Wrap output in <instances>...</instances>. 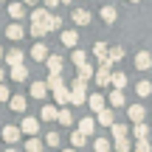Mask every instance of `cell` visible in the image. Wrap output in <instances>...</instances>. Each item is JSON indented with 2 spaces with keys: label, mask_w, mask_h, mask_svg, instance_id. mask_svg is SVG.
Instances as JSON below:
<instances>
[{
  "label": "cell",
  "mask_w": 152,
  "mask_h": 152,
  "mask_svg": "<svg viewBox=\"0 0 152 152\" xmlns=\"http://www.w3.org/2000/svg\"><path fill=\"white\" fill-rule=\"evenodd\" d=\"M45 144H48V147H59V135H56V132H48V135H45Z\"/></svg>",
  "instance_id": "obj_40"
},
{
  "label": "cell",
  "mask_w": 152,
  "mask_h": 152,
  "mask_svg": "<svg viewBox=\"0 0 152 152\" xmlns=\"http://www.w3.org/2000/svg\"><path fill=\"white\" fill-rule=\"evenodd\" d=\"M45 65H48V71H51V73H62V65H65V62H62V56H59V54H48Z\"/></svg>",
  "instance_id": "obj_10"
},
{
  "label": "cell",
  "mask_w": 152,
  "mask_h": 152,
  "mask_svg": "<svg viewBox=\"0 0 152 152\" xmlns=\"http://www.w3.org/2000/svg\"><path fill=\"white\" fill-rule=\"evenodd\" d=\"M113 149H115V152H130L132 147H130L127 138H118V141H113Z\"/></svg>",
  "instance_id": "obj_37"
},
{
  "label": "cell",
  "mask_w": 152,
  "mask_h": 152,
  "mask_svg": "<svg viewBox=\"0 0 152 152\" xmlns=\"http://www.w3.org/2000/svg\"><path fill=\"white\" fill-rule=\"evenodd\" d=\"M3 56H6V51H3V48H0V59H3Z\"/></svg>",
  "instance_id": "obj_45"
},
{
  "label": "cell",
  "mask_w": 152,
  "mask_h": 152,
  "mask_svg": "<svg viewBox=\"0 0 152 152\" xmlns=\"http://www.w3.org/2000/svg\"><path fill=\"white\" fill-rule=\"evenodd\" d=\"M3 59L9 62L11 68H14V65H23V59H26V54H23L20 48H11V51H6V56H3Z\"/></svg>",
  "instance_id": "obj_8"
},
{
  "label": "cell",
  "mask_w": 152,
  "mask_h": 152,
  "mask_svg": "<svg viewBox=\"0 0 152 152\" xmlns=\"http://www.w3.org/2000/svg\"><path fill=\"white\" fill-rule=\"evenodd\" d=\"M96 121L104 124V127H113L115 124V113H113V110H102V113H96Z\"/></svg>",
  "instance_id": "obj_14"
},
{
  "label": "cell",
  "mask_w": 152,
  "mask_h": 152,
  "mask_svg": "<svg viewBox=\"0 0 152 152\" xmlns=\"http://www.w3.org/2000/svg\"><path fill=\"white\" fill-rule=\"evenodd\" d=\"M93 79H96V85H99V87H107V85H110V79H113V65H110L107 59H104V62H99L96 76H93Z\"/></svg>",
  "instance_id": "obj_1"
},
{
  "label": "cell",
  "mask_w": 152,
  "mask_h": 152,
  "mask_svg": "<svg viewBox=\"0 0 152 152\" xmlns=\"http://www.w3.org/2000/svg\"><path fill=\"white\" fill-rule=\"evenodd\" d=\"M48 23H51V11L48 9H34L31 11V26H39L42 31H48Z\"/></svg>",
  "instance_id": "obj_2"
},
{
  "label": "cell",
  "mask_w": 152,
  "mask_h": 152,
  "mask_svg": "<svg viewBox=\"0 0 152 152\" xmlns=\"http://www.w3.org/2000/svg\"><path fill=\"white\" fill-rule=\"evenodd\" d=\"M54 99H56V104H71V90L59 87V90H54Z\"/></svg>",
  "instance_id": "obj_24"
},
{
  "label": "cell",
  "mask_w": 152,
  "mask_h": 152,
  "mask_svg": "<svg viewBox=\"0 0 152 152\" xmlns=\"http://www.w3.org/2000/svg\"><path fill=\"white\" fill-rule=\"evenodd\" d=\"M23 34H26V28H23L20 23H11V26L6 28V37H9L11 42H17V39H23Z\"/></svg>",
  "instance_id": "obj_11"
},
{
  "label": "cell",
  "mask_w": 152,
  "mask_h": 152,
  "mask_svg": "<svg viewBox=\"0 0 152 152\" xmlns=\"http://www.w3.org/2000/svg\"><path fill=\"white\" fill-rule=\"evenodd\" d=\"M135 93L141 99H147V96H152V85H149V82H138V85H135Z\"/></svg>",
  "instance_id": "obj_35"
},
{
  "label": "cell",
  "mask_w": 152,
  "mask_h": 152,
  "mask_svg": "<svg viewBox=\"0 0 152 152\" xmlns=\"http://www.w3.org/2000/svg\"><path fill=\"white\" fill-rule=\"evenodd\" d=\"M42 6L51 11V9H56V6H59V0H42Z\"/></svg>",
  "instance_id": "obj_42"
},
{
  "label": "cell",
  "mask_w": 152,
  "mask_h": 152,
  "mask_svg": "<svg viewBox=\"0 0 152 152\" xmlns=\"http://www.w3.org/2000/svg\"><path fill=\"white\" fill-rule=\"evenodd\" d=\"M20 132H26L28 138H31V135H37V132H39V121H37V118H31V115H28V118H23Z\"/></svg>",
  "instance_id": "obj_6"
},
{
  "label": "cell",
  "mask_w": 152,
  "mask_h": 152,
  "mask_svg": "<svg viewBox=\"0 0 152 152\" xmlns=\"http://www.w3.org/2000/svg\"><path fill=\"white\" fill-rule=\"evenodd\" d=\"M31 96L34 99H45L48 96V85L45 82H31Z\"/></svg>",
  "instance_id": "obj_17"
},
{
  "label": "cell",
  "mask_w": 152,
  "mask_h": 152,
  "mask_svg": "<svg viewBox=\"0 0 152 152\" xmlns=\"http://www.w3.org/2000/svg\"><path fill=\"white\" fill-rule=\"evenodd\" d=\"M56 28H62V17H59V14H51V23H48V31H56Z\"/></svg>",
  "instance_id": "obj_39"
},
{
  "label": "cell",
  "mask_w": 152,
  "mask_h": 152,
  "mask_svg": "<svg viewBox=\"0 0 152 152\" xmlns=\"http://www.w3.org/2000/svg\"><path fill=\"white\" fill-rule=\"evenodd\" d=\"M9 76H11L14 82H26V79H28V68H26V65H14Z\"/></svg>",
  "instance_id": "obj_21"
},
{
  "label": "cell",
  "mask_w": 152,
  "mask_h": 152,
  "mask_svg": "<svg viewBox=\"0 0 152 152\" xmlns=\"http://www.w3.org/2000/svg\"><path fill=\"white\" fill-rule=\"evenodd\" d=\"M127 118H130L132 124H141V121L147 118V110H144V104H130V107H127Z\"/></svg>",
  "instance_id": "obj_3"
},
{
  "label": "cell",
  "mask_w": 152,
  "mask_h": 152,
  "mask_svg": "<svg viewBox=\"0 0 152 152\" xmlns=\"http://www.w3.org/2000/svg\"><path fill=\"white\" fill-rule=\"evenodd\" d=\"M71 59H73V65H76V68H82V65H85V62H87V54H85V51H82V48H76L73 54H71Z\"/></svg>",
  "instance_id": "obj_34"
},
{
  "label": "cell",
  "mask_w": 152,
  "mask_h": 152,
  "mask_svg": "<svg viewBox=\"0 0 152 152\" xmlns=\"http://www.w3.org/2000/svg\"><path fill=\"white\" fill-rule=\"evenodd\" d=\"M107 102H110V107H124V90H110Z\"/></svg>",
  "instance_id": "obj_15"
},
{
  "label": "cell",
  "mask_w": 152,
  "mask_h": 152,
  "mask_svg": "<svg viewBox=\"0 0 152 152\" xmlns=\"http://www.w3.org/2000/svg\"><path fill=\"white\" fill-rule=\"evenodd\" d=\"M85 144H87V135H82L79 130H73V135H71V147H73V149H82Z\"/></svg>",
  "instance_id": "obj_27"
},
{
  "label": "cell",
  "mask_w": 152,
  "mask_h": 152,
  "mask_svg": "<svg viewBox=\"0 0 152 152\" xmlns=\"http://www.w3.org/2000/svg\"><path fill=\"white\" fill-rule=\"evenodd\" d=\"M20 135H23V132H20V127H3V141L6 144H9V147H14V144L17 141H20Z\"/></svg>",
  "instance_id": "obj_5"
},
{
  "label": "cell",
  "mask_w": 152,
  "mask_h": 152,
  "mask_svg": "<svg viewBox=\"0 0 152 152\" xmlns=\"http://www.w3.org/2000/svg\"><path fill=\"white\" fill-rule=\"evenodd\" d=\"M73 23L76 26H87L90 23V11L87 9H73Z\"/></svg>",
  "instance_id": "obj_18"
},
{
  "label": "cell",
  "mask_w": 152,
  "mask_h": 152,
  "mask_svg": "<svg viewBox=\"0 0 152 152\" xmlns=\"http://www.w3.org/2000/svg\"><path fill=\"white\" fill-rule=\"evenodd\" d=\"M93 149H96V152H110V149H113V141H107V138H96V141H93Z\"/></svg>",
  "instance_id": "obj_30"
},
{
  "label": "cell",
  "mask_w": 152,
  "mask_h": 152,
  "mask_svg": "<svg viewBox=\"0 0 152 152\" xmlns=\"http://www.w3.org/2000/svg\"><path fill=\"white\" fill-rule=\"evenodd\" d=\"M45 85H48V90H59V87H65V79H62V73H48Z\"/></svg>",
  "instance_id": "obj_13"
},
{
  "label": "cell",
  "mask_w": 152,
  "mask_h": 152,
  "mask_svg": "<svg viewBox=\"0 0 152 152\" xmlns=\"http://www.w3.org/2000/svg\"><path fill=\"white\" fill-rule=\"evenodd\" d=\"M59 3H71V0H59Z\"/></svg>",
  "instance_id": "obj_48"
},
{
  "label": "cell",
  "mask_w": 152,
  "mask_h": 152,
  "mask_svg": "<svg viewBox=\"0 0 152 152\" xmlns=\"http://www.w3.org/2000/svg\"><path fill=\"white\" fill-rule=\"evenodd\" d=\"M9 107L14 110V113H26V96H17L14 93V96L9 99Z\"/></svg>",
  "instance_id": "obj_16"
},
{
  "label": "cell",
  "mask_w": 152,
  "mask_h": 152,
  "mask_svg": "<svg viewBox=\"0 0 152 152\" xmlns=\"http://www.w3.org/2000/svg\"><path fill=\"white\" fill-rule=\"evenodd\" d=\"M6 152H17V149H14V147H9V149H6Z\"/></svg>",
  "instance_id": "obj_46"
},
{
  "label": "cell",
  "mask_w": 152,
  "mask_h": 152,
  "mask_svg": "<svg viewBox=\"0 0 152 152\" xmlns=\"http://www.w3.org/2000/svg\"><path fill=\"white\" fill-rule=\"evenodd\" d=\"M135 68H138V71H149V68H152V54H149V51H138V54H135Z\"/></svg>",
  "instance_id": "obj_7"
},
{
  "label": "cell",
  "mask_w": 152,
  "mask_h": 152,
  "mask_svg": "<svg viewBox=\"0 0 152 152\" xmlns=\"http://www.w3.org/2000/svg\"><path fill=\"white\" fill-rule=\"evenodd\" d=\"M76 130H79L82 135H93V130H96V118H87V115H85V118L79 121V127H76Z\"/></svg>",
  "instance_id": "obj_12"
},
{
  "label": "cell",
  "mask_w": 152,
  "mask_h": 152,
  "mask_svg": "<svg viewBox=\"0 0 152 152\" xmlns=\"http://www.w3.org/2000/svg\"><path fill=\"white\" fill-rule=\"evenodd\" d=\"M130 3H141V0H130Z\"/></svg>",
  "instance_id": "obj_49"
},
{
  "label": "cell",
  "mask_w": 152,
  "mask_h": 152,
  "mask_svg": "<svg viewBox=\"0 0 152 152\" xmlns=\"http://www.w3.org/2000/svg\"><path fill=\"white\" fill-rule=\"evenodd\" d=\"M6 11H9V17H11L14 23L26 17V6H23V3H9V6H6Z\"/></svg>",
  "instance_id": "obj_9"
},
{
  "label": "cell",
  "mask_w": 152,
  "mask_h": 152,
  "mask_svg": "<svg viewBox=\"0 0 152 152\" xmlns=\"http://www.w3.org/2000/svg\"><path fill=\"white\" fill-rule=\"evenodd\" d=\"M104 99H107V96H102V93H96V96L87 99V104H90L93 113H102V110H104Z\"/></svg>",
  "instance_id": "obj_20"
},
{
  "label": "cell",
  "mask_w": 152,
  "mask_h": 152,
  "mask_svg": "<svg viewBox=\"0 0 152 152\" xmlns=\"http://www.w3.org/2000/svg\"><path fill=\"white\" fill-rule=\"evenodd\" d=\"M42 118L45 121H56V118H59V110H56L54 104H45V107H42Z\"/></svg>",
  "instance_id": "obj_29"
},
{
  "label": "cell",
  "mask_w": 152,
  "mask_h": 152,
  "mask_svg": "<svg viewBox=\"0 0 152 152\" xmlns=\"http://www.w3.org/2000/svg\"><path fill=\"white\" fill-rule=\"evenodd\" d=\"M135 152H152L149 138H144V141H135Z\"/></svg>",
  "instance_id": "obj_38"
},
{
  "label": "cell",
  "mask_w": 152,
  "mask_h": 152,
  "mask_svg": "<svg viewBox=\"0 0 152 152\" xmlns=\"http://www.w3.org/2000/svg\"><path fill=\"white\" fill-rule=\"evenodd\" d=\"M76 42H79V34H76L73 28L62 31V45H68V48H76Z\"/></svg>",
  "instance_id": "obj_19"
},
{
  "label": "cell",
  "mask_w": 152,
  "mask_h": 152,
  "mask_svg": "<svg viewBox=\"0 0 152 152\" xmlns=\"http://www.w3.org/2000/svg\"><path fill=\"white\" fill-rule=\"evenodd\" d=\"M93 54H96L99 62H104V59H107V54H110V48H107L104 42H96V45H93Z\"/></svg>",
  "instance_id": "obj_28"
},
{
  "label": "cell",
  "mask_w": 152,
  "mask_h": 152,
  "mask_svg": "<svg viewBox=\"0 0 152 152\" xmlns=\"http://www.w3.org/2000/svg\"><path fill=\"white\" fill-rule=\"evenodd\" d=\"M110 130H113V141H118V138H127V124H118V121H115Z\"/></svg>",
  "instance_id": "obj_32"
},
{
  "label": "cell",
  "mask_w": 152,
  "mask_h": 152,
  "mask_svg": "<svg viewBox=\"0 0 152 152\" xmlns=\"http://www.w3.org/2000/svg\"><path fill=\"white\" fill-rule=\"evenodd\" d=\"M115 17H118L115 6H102V20L104 23H115Z\"/></svg>",
  "instance_id": "obj_23"
},
{
  "label": "cell",
  "mask_w": 152,
  "mask_h": 152,
  "mask_svg": "<svg viewBox=\"0 0 152 152\" xmlns=\"http://www.w3.org/2000/svg\"><path fill=\"white\" fill-rule=\"evenodd\" d=\"M9 99H11L9 87H6V85H0V104H3V102H9Z\"/></svg>",
  "instance_id": "obj_41"
},
{
  "label": "cell",
  "mask_w": 152,
  "mask_h": 152,
  "mask_svg": "<svg viewBox=\"0 0 152 152\" xmlns=\"http://www.w3.org/2000/svg\"><path fill=\"white\" fill-rule=\"evenodd\" d=\"M62 152H76V149H73V147H71V149H62Z\"/></svg>",
  "instance_id": "obj_47"
},
{
  "label": "cell",
  "mask_w": 152,
  "mask_h": 152,
  "mask_svg": "<svg viewBox=\"0 0 152 152\" xmlns=\"http://www.w3.org/2000/svg\"><path fill=\"white\" fill-rule=\"evenodd\" d=\"M121 59H124V51H121V48H110V54H107L110 65H115V62H121Z\"/></svg>",
  "instance_id": "obj_36"
},
{
  "label": "cell",
  "mask_w": 152,
  "mask_h": 152,
  "mask_svg": "<svg viewBox=\"0 0 152 152\" xmlns=\"http://www.w3.org/2000/svg\"><path fill=\"white\" fill-rule=\"evenodd\" d=\"M3 73H6V71H3V68H0V85H3Z\"/></svg>",
  "instance_id": "obj_44"
},
{
  "label": "cell",
  "mask_w": 152,
  "mask_h": 152,
  "mask_svg": "<svg viewBox=\"0 0 152 152\" xmlns=\"http://www.w3.org/2000/svg\"><path fill=\"white\" fill-rule=\"evenodd\" d=\"M28 54H31L34 62H45V59H48V45H45V42H34Z\"/></svg>",
  "instance_id": "obj_4"
},
{
  "label": "cell",
  "mask_w": 152,
  "mask_h": 152,
  "mask_svg": "<svg viewBox=\"0 0 152 152\" xmlns=\"http://www.w3.org/2000/svg\"><path fill=\"white\" fill-rule=\"evenodd\" d=\"M23 6H39V0H23Z\"/></svg>",
  "instance_id": "obj_43"
},
{
  "label": "cell",
  "mask_w": 152,
  "mask_h": 152,
  "mask_svg": "<svg viewBox=\"0 0 152 152\" xmlns=\"http://www.w3.org/2000/svg\"><path fill=\"white\" fill-rule=\"evenodd\" d=\"M42 147H45V141H39L37 135H31V138L26 141V149H28V152H42Z\"/></svg>",
  "instance_id": "obj_26"
},
{
  "label": "cell",
  "mask_w": 152,
  "mask_h": 152,
  "mask_svg": "<svg viewBox=\"0 0 152 152\" xmlns=\"http://www.w3.org/2000/svg\"><path fill=\"white\" fill-rule=\"evenodd\" d=\"M110 85H113V90H124L127 87V73H113Z\"/></svg>",
  "instance_id": "obj_25"
},
{
  "label": "cell",
  "mask_w": 152,
  "mask_h": 152,
  "mask_svg": "<svg viewBox=\"0 0 152 152\" xmlns=\"http://www.w3.org/2000/svg\"><path fill=\"white\" fill-rule=\"evenodd\" d=\"M93 76H96V68L85 62V65L79 68V76H76V79H79V82H87V79H93Z\"/></svg>",
  "instance_id": "obj_22"
},
{
  "label": "cell",
  "mask_w": 152,
  "mask_h": 152,
  "mask_svg": "<svg viewBox=\"0 0 152 152\" xmlns=\"http://www.w3.org/2000/svg\"><path fill=\"white\" fill-rule=\"evenodd\" d=\"M56 121H59L62 127H71V124H73V113H71V110H65V107H62V110H59V118H56Z\"/></svg>",
  "instance_id": "obj_31"
},
{
  "label": "cell",
  "mask_w": 152,
  "mask_h": 152,
  "mask_svg": "<svg viewBox=\"0 0 152 152\" xmlns=\"http://www.w3.org/2000/svg\"><path fill=\"white\" fill-rule=\"evenodd\" d=\"M132 135H135L138 141H144V138H149V127H147V124L141 121V124H135V130H132Z\"/></svg>",
  "instance_id": "obj_33"
}]
</instances>
